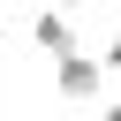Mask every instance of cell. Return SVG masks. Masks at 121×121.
<instances>
[{
    "label": "cell",
    "mask_w": 121,
    "mask_h": 121,
    "mask_svg": "<svg viewBox=\"0 0 121 121\" xmlns=\"http://www.w3.org/2000/svg\"><path fill=\"white\" fill-rule=\"evenodd\" d=\"M53 91H60L68 106H98V98H106V68H98V53H83V45L60 53V60H53Z\"/></svg>",
    "instance_id": "obj_1"
},
{
    "label": "cell",
    "mask_w": 121,
    "mask_h": 121,
    "mask_svg": "<svg viewBox=\"0 0 121 121\" xmlns=\"http://www.w3.org/2000/svg\"><path fill=\"white\" fill-rule=\"evenodd\" d=\"M30 45H38L45 60H60V53H76L83 38H76V23H68V8H53V0H38V15H30Z\"/></svg>",
    "instance_id": "obj_2"
},
{
    "label": "cell",
    "mask_w": 121,
    "mask_h": 121,
    "mask_svg": "<svg viewBox=\"0 0 121 121\" xmlns=\"http://www.w3.org/2000/svg\"><path fill=\"white\" fill-rule=\"evenodd\" d=\"M98 68H106V91H121V30L98 45Z\"/></svg>",
    "instance_id": "obj_3"
},
{
    "label": "cell",
    "mask_w": 121,
    "mask_h": 121,
    "mask_svg": "<svg viewBox=\"0 0 121 121\" xmlns=\"http://www.w3.org/2000/svg\"><path fill=\"white\" fill-rule=\"evenodd\" d=\"M91 121H121V98H106V106H98V113H91Z\"/></svg>",
    "instance_id": "obj_4"
},
{
    "label": "cell",
    "mask_w": 121,
    "mask_h": 121,
    "mask_svg": "<svg viewBox=\"0 0 121 121\" xmlns=\"http://www.w3.org/2000/svg\"><path fill=\"white\" fill-rule=\"evenodd\" d=\"M0 53H8V15H0Z\"/></svg>",
    "instance_id": "obj_5"
},
{
    "label": "cell",
    "mask_w": 121,
    "mask_h": 121,
    "mask_svg": "<svg viewBox=\"0 0 121 121\" xmlns=\"http://www.w3.org/2000/svg\"><path fill=\"white\" fill-rule=\"evenodd\" d=\"M53 8H83V0H53Z\"/></svg>",
    "instance_id": "obj_6"
}]
</instances>
